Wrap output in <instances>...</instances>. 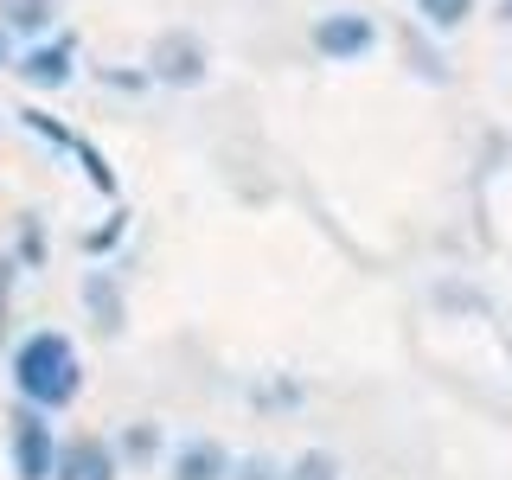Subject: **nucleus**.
Returning a JSON list of instances; mask_svg holds the SVG:
<instances>
[{
  "mask_svg": "<svg viewBox=\"0 0 512 480\" xmlns=\"http://www.w3.org/2000/svg\"><path fill=\"white\" fill-rule=\"evenodd\" d=\"M13 384L32 410H64L84 384V365H77V346L64 333H32V340L13 352Z\"/></svg>",
  "mask_w": 512,
  "mask_h": 480,
  "instance_id": "obj_1",
  "label": "nucleus"
},
{
  "mask_svg": "<svg viewBox=\"0 0 512 480\" xmlns=\"http://www.w3.org/2000/svg\"><path fill=\"white\" fill-rule=\"evenodd\" d=\"M372 45H378V26L365 20V13H327V20L314 26V52L320 58H340L346 64V58H365Z\"/></svg>",
  "mask_w": 512,
  "mask_h": 480,
  "instance_id": "obj_2",
  "label": "nucleus"
},
{
  "mask_svg": "<svg viewBox=\"0 0 512 480\" xmlns=\"http://www.w3.org/2000/svg\"><path fill=\"white\" fill-rule=\"evenodd\" d=\"M13 461L20 480H52V423H39V410L13 416Z\"/></svg>",
  "mask_w": 512,
  "mask_h": 480,
  "instance_id": "obj_3",
  "label": "nucleus"
},
{
  "mask_svg": "<svg viewBox=\"0 0 512 480\" xmlns=\"http://www.w3.org/2000/svg\"><path fill=\"white\" fill-rule=\"evenodd\" d=\"M52 480H116V455L103 442H71L64 455H52Z\"/></svg>",
  "mask_w": 512,
  "mask_h": 480,
  "instance_id": "obj_4",
  "label": "nucleus"
},
{
  "mask_svg": "<svg viewBox=\"0 0 512 480\" xmlns=\"http://www.w3.org/2000/svg\"><path fill=\"white\" fill-rule=\"evenodd\" d=\"M224 468H231V461H224L218 442H192L180 455V468H173V480H224Z\"/></svg>",
  "mask_w": 512,
  "mask_h": 480,
  "instance_id": "obj_5",
  "label": "nucleus"
},
{
  "mask_svg": "<svg viewBox=\"0 0 512 480\" xmlns=\"http://www.w3.org/2000/svg\"><path fill=\"white\" fill-rule=\"evenodd\" d=\"M416 13H423V20L429 26H461V20H468V13H474V0H416Z\"/></svg>",
  "mask_w": 512,
  "mask_h": 480,
  "instance_id": "obj_6",
  "label": "nucleus"
},
{
  "mask_svg": "<svg viewBox=\"0 0 512 480\" xmlns=\"http://www.w3.org/2000/svg\"><path fill=\"white\" fill-rule=\"evenodd\" d=\"M20 71L32 77V84H64V77H71V64H64V52H32Z\"/></svg>",
  "mask_w": 512,
  "mask_h": 480,
  "instance_id": "obj_7",
  "label": "nucleus"
},
{
  "mask_svg": "<svg viewBox=\"0 0 512 480\" xmlns=\"http://www.w3.org/2000/svg\"><path fill=\"white\" fill-rule=\"evenodd\" d=\"M295 480H340V468H333V455H301Z\"/></svg>",
  "mask_w": 512,
  "mask_h": 480,
  "instance_id": "obj_8",
  "label": "nucleus"
},
{
  "mask_svg": "<svg viewBox=\"0 0 512 480\" xmlns=\"http://www.w3.org/2000/svg\"><path fill=\"white\" fill-rule=\"evenodd\" d=\"M7 7H13V13H7L13 26H39V20H45V0H7Z\"/></svg>",
  "mask_w": 512,
  "mask_h": 480,
  "instance_id": "obj_9",
  "label": "nucleus"
},
{
  "mask_svg": "<svg viewBox=\"0 0 512 480\" xmlns=\"http://www.w3.org/2000/svg\"><path fill=\"white\" fill-rule=\"evenodd\" d=\"M13 58V39H7V26H0V64H7Z\"/></svg>",
  "mask_w": 512,
  "mask_h": 480,
  "instance_id": "obj_10",
  "label": "nucleus"
},
{
  "mask_svg": "<svg viewBox=\"0 0 512 480\" xmlns=\"http://www.w3.org/2000/svg\"><path fill=\"white\" fill-rule=\"evenodd\" d=\"M244 480H269V468H263V461H256V468H244Z\"/></svg>",
  "mask_w": 512,
  "mask_h": 480,
  "instance_id": "obj_11",
  "label": "nucleus"
}]
</instances>
